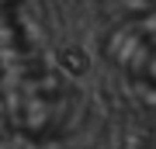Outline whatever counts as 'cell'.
<instances>
[{
	"label": "cell",
	"mask_w": 156,
	"mask_h": 149,
	"mask_svg": "<svg viewBox=\"0 0 156 149\" xmlns=\"http://www.w3.org/2000/svg\"><path fill=\"white\" fill-rule=\"evenodd\" d=\"M149 149H156V142H149Z\"/></svg>",
	"instance_id": "2"
},
{
	"label": "cell",
	"mask_w": 156,
	"mask_h": 149,
	"mask_svg": "<svg viewBox=\"0 0 156 149\" xmlns=\"http://www.w3.org/2000/svg\"><path fill=\"white\" fill-rule=\"evenodd\" d=\"M128 69L139 80H146L149 87H156V45L153 42H135V52L128 59Z\"/></svg>",
	"instance_id": "1"
}]
</instances>
